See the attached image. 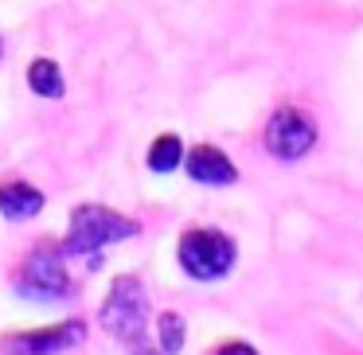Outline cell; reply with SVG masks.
<instances>
[{
	"label": "cell",
	"instance_id": "5",
	"mask_svg": "<svg viewBox=\"0 0 363 355\" xmlns=\"http://www.w3.org/2000/svg\"><path fill=\"white\" fill-rule=\"evenodd\" d=\"M316 145V125L305 110L297 106H281L274 118L266 121V152L277 160H301Z\"/></svg>",
	"mask_w": 363,
	"mask_h": 355
},
{
	"label": "cell",
	"instance_id": "2",
	"mask_svg": "<svg viewBox=\"0 0 363 355\" xmlns=\"http://www.w3.org/2000/svg\"><path fill=\"white\" fill-rule=\"evenodd\" d=\"M145 320H149V297H145L141 277L125 274L110 285V297L102 305V328L125 344H141Z\"/></svg>",
	"mask_w": 363,
	"mask_h": 355
},
{
	"label": "cell",
	"instance_id": "13",
	"mask_svg": "<svg viewBox=\"0 0 363 355\" xmlns=\"http://www.w3.org/2000/svg\"><path fill=\"white\" fill-rule=\"evenodd\" d=\"M137 355H160V351H149V347H141V351H137Z\"/></svg>",
	"mask_w": 363,
	"mask_h": 355
},
{
	"label": "cell",
	"instance_id": "4",
	"mask_svg": "<svg viewBox=\"0 0 363 355\" xmlns=\"http://www.w3.org/2000/svg\"><path fill=\"white\" fill-rule=\"evenodd\" d=\"M176 254H180L184 274H191L196 281H215L235 266V242L223 230H188L176 246Z\"/></svg>",
	"mask_w": 363,
	"mask_h": 355
},
{
	"label": "cell",
	"instance_id": "10",
	"mask_svg": "<svg viewBox=\"0 0 363 355\" xmlns=\"http://www.w3.org/2000/svg\"><path fill=\"white\" fill-rule=\"evenodd\" d=\"M180 164H184L180 137H176V133L157 137V141H152V149H149V168H152V172H172V168H180Z\"/></svg>",
	"mask_w": 363,
	"mask_h": 355
},
{
	"label": "cell",
	"instance_id": "12",
	"mask_svg": "<svg viewBox=\"0 0 363 355\" xmlns=\"http://www.w3.org/2000/svg\"><path fill=\"white\" fill-rule=\"evenodd\" d=\"M215 355H258V351H254L250 344H223Z\"/></svg>",
	"mask_w": 363,
	"mask_h": 355
},
{
	"label": "cell",
	"instance_id": "1",
	"mask_svg": "<svg viewBox=\"0 0 363 355\" xmlns=\"http://www.w3.org/2000/svg\"><path fill=\"white\" fill-rule=\"evenodd\" d=\"M137 230L141 227H137L133 219L110 211V207L82 203V207H74V215H71V235H67V242H63V254H98L110 242L133 238Z\"/></svg>",
	"mask_w": 363,
	"mask_h": 355
},
{
	"label": "cell",
	"instance_id": "8",
	"mask_svg": "<svg viewBox=\"0 0 363 355\" xmlns=\"http://www.w3.org/2000/svg\"><path fill=\"white\" fill-rule=\"evenodd\" d=\"M43 211V191L40 188H32V184H24V180H12V184H4L0 188V215L4 219H32V215H40Z\"/></svg>",
	"mask_w": 363,
	"mask_h": 355
},
{
	"label": "cell",
	"instance_id": "14",
	"mask_svg": "<svg viewBox=\"0 0 363 355\" xmlns=\"http://www.w3.org/2000/svg\"><path fill=\"white\" fill-rule=\"evenodd\" d=\"M0 51H4V47H0Z\"/></svg>",
	"mask_w": 363,
	"mask_h": 355
},
{
	"label": "cell",
	"instance_id": "9",
	"mask_svg": "<svg viewBox=\"0 0 363 355\" xmlns=\"http://www.w3.org/2000/svg\"><path fill=\"white\" fill-rule=\"evenodd\" d=\"M28 86H32L35 94H43V98H63L67 82H63L59 63H51V59H35V63L28 67Z\"/></svg>",
	"mask_w": 363,
	"mask_h": 355
},
{
	"label": "cell",
	"instance_id": "11",
	"mask_svg": "<svg viewBox=\"0 0 363 355\" xmlns=\"http://www.w3.org/2000/svg\"><path fill=\"white\" fill-rule=\"evenodd\" d=\"M157 332H160V351L164 355H176L184 347V316L180 312H160Z\"/></svg>",
	"mask_w": 363,
	"mask_h": 355
},
{
	"label": "cell",
	"instance_id": "3",
	"mask_svg": "<svg viewBox=\"0 0 363 355\" xmlns=\"http://www.w3.org/2000/svg\"><path fill=\"white\" fill-rule=\"evenodd\" d=\"M16 293L32 300H59L71 293V274H67L63 261V246L40 242L24 261H20L16 274Z\"/></svg>",
	"mask_w": 363,
	"mask_h": 355
},
{
	"label": "cell",
	"instance_id": "6",
	"mask_svg": "<svg viewBox=\"0 0 363 355\" xmlns=\"http://www.w3.org/2000/svg\"><path fill=\"white\" fill-rule=\"evenodd\" d=\"M86 336V324L71 320V324H51V328H35V332H20V336H9L4 347L12 355H55L63 347L79 344Z\"/></svg>",
	"mask_w": 363,
	"mask_h": 355
},
{
	"label": "cell",
	"instance_id": "7",
	"mask_svg": "<svg viewBox=\"0 0 363 355\" xmlns=\"http://www.w3.org/2000/svg\"><path fill=\"white\" fill-rule=\"evenodd\" d=\"M188 164V176L196 184H235L238 180V168L230 164V157H223L215 145H196V149L184 157Z\"/></svg>",
	"mask_w": 363,
	"mask_h": 355
}]
</instances>
